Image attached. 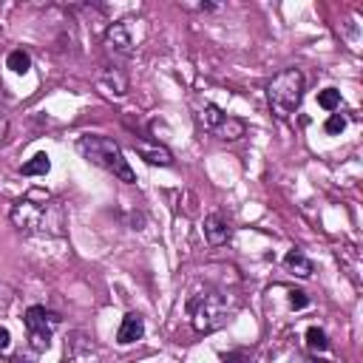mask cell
<instances>
[{
  "label": "cell",
  "instance_id": "obj_15",
  "mask_svg": "<svg viewBox=\"0 0 363 363\" xmlns=\"http://www.w3.org/2000/svg\"><path fill=\"white\" fill-rule=\"evenodd\" d=\"M306 346H309L312 352H326V349H329L326 332H323L320 326H309V329H306Z\"/></svg>",
  "mask_w": 363,
  "mask_h": 363
},
{
  "label": "cell",
  "instance_id": "obj_22",
  "mask_svg": "<svg viewBox=\"0 0 363 363\" xmlns=\"http://www.w3.org/2000/svg\"><path fill=\"white\" fill-rule=\"evenodd\" d=\"M9 363H31V360H28V357H23V354H14Z\"/></svg>",
  "mask_w": 363,
  "mask_h": 363
},
{
  "label": "cell",
  "instance_id": "obj_8",
  "mask_svg": "<svg viewBox=\"0 0 363 363\" xmlns=\"http://www.w3.org/2000/svg\"><path fill=\"white\" fill-rule=\"evenodd\" d=\"M204 235H207V241L213 244V247H221V244H227L230 238H233V224H230V218L224 216V213H210L207 218H204Z\"/></svg>",
  "mask_w": 363,
  "mask_h": 363
},
{
  "label": "cell",
  "instance_id": "obj_14",
  "mask_svg": "<svg viewBox=\"0 0 363 363\" xmlns=\"http://www.w3.org/2000/svg\"><path fill=\"white\" fill-rule=\"evenodd\" d=\"M6 68H11L14 74H28L31 57H28L23 48H14V51H9V57H6Z\"/></svg>",
  "mask_w": 363,
  "mask_h": 363
},
{
  "label": "cell",
  "instance_id": "obj_13",
  "mask_svg": "<svg viewBox=\"0 0 363 363\" xmlns=\"http://www.w3.org/2000/svg\"><path fill=\"white\" fill-rule=\"evenodd\" d=\"M48 170H51V162H48V156H45V153L31 156V159L20 167V173H23V176H45Z\"/></svg>",
  "mask_w": 363,
  "mask_h": 363
},
{
  "label": "cell",
  "instance_id": "obj_12",
  "mask_svg": "<svg viewBox=\"0 0 363 363\" xmlns=\"http://www.w3.org/2000/svg\"><path fill=\"white\" fill-rule=\"evenodd\" d=\"M99 88H102L105 94H113V96H125L128 79H125V74H122L119 68H113V71H108V74L99 77Z\"/></svg>",
  "mask_w": 363,
  "mask_h": 363
},
{
  "label": "cell",
  "instance_id": "obj_11",
  "mask_svg": "<svg viewBox=\"0 0 363 363\" xmlns=\"http://www.w3.org/2000/svg\"><path fill=\"white\" fill-rule=\"evenodd\" d=\"M284 267L289 269V272H295V275H301V278H309L312 272H315V267H312V261L306 258V252L303 250H289L286 255H284Z\"/></svg>",
  "mask_w": 363,
  "mask_h": 363
},
{
  "label": "cell",
  "instance_id": "obj_17",
  "mask_svg": "<svg viewBox=\"0 0 363 363\" xmlns=\"http://www.w3.org/2000/svg\"><path fill=\"white\" fill-rule=\"evenodd\" d=\"M346 125H349V119H346L343 113H332V116L326 119L323 130H326L329 136H337V133H343V130H346Z\"/></svg>",
  "mask_w": 363,
  "mask_h": 363
},
{
  "label": "cell",
  "instance_id": "obj_6",
  "mask_svg": "<svg viewBox=\"0 0 363 363\" xmlns=\"http://www.w3.org/2000/svg\"><path fill=\"white\" fill-rule=\"evenodd\" d=\"M199 122H201V128H204L207 133H213V136L221 139V142H235V139H241L244 130H247V122H244V119L224 113V111H221L218 105H213V102H207V105L201 108Z\"/></svg>",
  "mask_w": 363,
  "mask_h": 363
},
{
  "label": "cell",
  "instance_id": "obj_9",
  "mask_svg": "<svg viewBox=\"0 0 363 363\" xmlns=\"http://www.w3.org/2000/svg\"><path fill=\"white\" fill-rule=\"evenodd\" d=\"M142 335H145V320H142V315H139V312H128V315L122 318L119 329H116V343H119V346H128V343L142 340Z\"/></svg>",
  "mask_w": 363,
  "mask_h": 363
},
{
  "label": "cell",
  "instance_id": "obj_7",
  "mask_svg": "<svg viewBox=\"0 0 363 363\" xmlns=\"http://www.w3.org/2000/svg\"><path fill=\"white\" fill-rule=\"evenodd\" d=\"M105 48L108 54L125 60L133 54V37H130V28L125 23H111L108 31H105Z\"/></svg>",
  "mask_w": 363,
  "mask_h": 363
},
{
  "label": "cell",
  "instance_id": "obj_5",
  "mask_svg": "<svg viewBox=\"0 0 363 363\" xmlns=\"http://www.w3.org/2000/svg\"><path fill=\"white\" fill-rule=\"evenodd\" d=\"M23 326H26V335H28V346L34 352H45L51 346V337H54L57 326H60V315L45 309V306H40V303H34V306L26 309Z\"/></svg>",
  "mask_w": 363,
  "mask_h": 363
},
{
  "label": "cell",
  "instance_id": "obj_19",
  "mask_svg": "<svg viewBox=\"0 0 363 363\" xmlns=\"http://www.w3.org/2000/svg\"><path fill=\"white\" fill-rule=\"evenodd\" d=\"M9 125H11V122H9V113L0 108V145H3L6 136H9Z\"/></svg>",
  "mask_w": 363,
  "mask_h": 363
},
{
  "label": "cell",
  "instance_id": "obj_2",
  "mask_svg": "<svg viewBox=\"0 0 363 363\" xmlns=\"http://www.w3.org/2000/svg\"><path fill=\"white\" fill-rule=\"evenodd\" d=\"M77 147H79V153H82L91 164H96V167L113 173L119 182H125V184H133V182H136V176H133V170H130V164H128L122 147H119L113 139L99 136V133H82V136L77 139Z\"/></svg>",
  "mask_w": 363,
  "mask_h": 363
},
{
  "label": "cell",
  "instance_id": "obj_10",
  "mask_svg": "<svg viewBox=\"0 0 363 363\" xmlns=\"http://www.w3.org/2000/svg\"><path fill=\"white\" fill-rule=\"evenodd\" d=\"M133 147L139 150V156L150 164H162V167H170L173 164V153L162 145H147V142H133Z\"/></svg>",
  "mask_w": 363,
  "mask_h": 363
},
{
  "label": "cell",
  "instance_id": "obj_4",
  "mask_svg": "<svg viewBox=\"0 0 363 363\" xmlns=\"http://www.w3.org/2000/svg\"><path fill=\"white\" fill-rule=\"evenodd\" d=\"M303 71L301 68H284L278 71L269 85H267V99H269V108L278 119H289L298 108H301V99H303Z\"/></svg>",
  "mask_w": 363,
  "mask_h": 363
},
{
  "label": "cell",
  "instance_id": "obj_21",
  "mask_svg": "<svg viewBox=\"0 0 363 363\" xmlns=\"http://www.w3.org/2000/svg\"><path fill=\"white\" fill-rule=\"evenodd\" d=\"M244 354L241 352H233V354H221V363H241Z\"/></svg>",
  "mask_w": 363,
  "mask_h": 363
},
{
  "label": "cell",
  "instance_id": "obj_1",
  "mask_svg": "<svg viewBox=\"0 0 363 363\" xmlns=\"http://www.w3.org/2000/svg\"><path fill=\"white\" fill-rule=\"evenodd\" d=\"M11 224L26 233V235H45V238H60L65 235V207L60 199L54 196H43V193H28L26 199L11 204Z\"/></svg>",
  "mask_w": 363,
  "mask_h": 363
},
{
  "label": "cell",
  "instance_id": "obj_3",
  "mask_svg": "<svg viewBox=\"0 0 363 363\" xmlns=\"http://www.w3.org/2000/svg\"><path fill=\"white\" fill-rule=\"evenodd\" d=\"M187 315H190V326L193 332L199 335H210L216 329L224 326L227 315H230V306H227V298L218 292V289H199L196 295H190L187 301Z\"/></svg>",
  "mask_w": 363,
  "mask_h": 363
},
{
  "label": "cell",
  "instance_id": "obj_16",
  "mask_svg": "<svg viewBox=\"0 0 363 363\" xmlns=\"http://www.w3.org/2000/svg\"><path fill=\"white\" fill-rule=\"evenodd\" d=\"M318 105L326 108V111H335V108L340 105V91H337V88H323V91H318Z\"/></svg>",
  "mask_w": 363,
  "mask_h": 363
},
{
  "label": "cell",
  "instance_id": "obj_20",
  "mask_svg": "<svg viewBox=\"0 0 363 363\" xmlns=\"http://www.w3.org/2000/svg\"><path fill=\"white\" fill-rule=\"evenodd\" d=\"M9 340H11L9 329H6V326H0V352H6V349H9Z\"/></svg>",
  "mask_w": 363,
  "mask_h": 363
},
{
  "label": "cell",
  "instance_id": "obj_18",
  "mask_svg": "<svg viewBox=\"0 0 363 363\" xmlns=\"http://www.w3.org/2000/svg\"><path fill=\"white\" fill-rule=\"evenodd\" d=\"M289 306H292V309L309 306V295H306L303 289H289Z\"/></svg>",
  "mask_w": 363,
  "mask_h": 363
}]
</instances>
